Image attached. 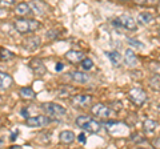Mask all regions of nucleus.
<instances>
[{
  "instance_id": "f257e3e1",
  "label": "nucleus",
  "mask_w": 160,
  "mask_h": 149,
  "mask_svg": "<svg viewBox=\"0 0 160 149\" xmlns=\"http://www.w3.org/2000/svg\"><path fill=\"white\" fill-rule=\"evenodd\" d=\"M13 27L19 33L24 35V33H33L35 31H38L42 27V24H40V22L35 20V19L20 17L13 22Z\"/></svg>"
},
{
  "instance_id": "f03ea898",
  "label": "nucleus",
  "mask_w": 160,
  "mask_h": 149,
  "mask_svg": "<svg viewBox=\"0 0 160 149\" xmlns=\"http://www.w3.org/2000/svg\"><path fill=\"white\" fill-rule=\"evenodd\" d=\"M75 124L76 127H79L80 129L86 131L88 133H98L102 128V124L99 121L93 120L89 116H86V115H82V116H78L76 120H75Z\"/></svg>"
},
{
  "instance_id": "7ed1b4c3",
  "label": "nucleus",
  "mask_w": 160,
  "mask_h": 149,
  "mask_svg": "<svg viewBox=\"0 0 160 149\" xmlns=\"http://www.w3.org/2000/svg\"><path fill=\"white\" fill-rule=\"evenodd\" d=\"M42 108L46 112V115H48V117L51 118H62L67 115V109L56 103H44Z\"/></svg>"
},
{
  "instance_id": "20e7f679",
  "label": "nucleus",
  "mask_w": 160,
  "mask_h": 149,
  "mask_svg": "<svg viewBox=\"0 0 160 149\" xmlns=\"http://www.w3.org/2000/svg\"><path fill=\"white\" fill-rule=\"evenodd\" d=\"M106 128L109 135L112 136H122V135H127L128 133V127L123 123L119 121H108L106 124Z\"/></svg>"
},
{
  "instance_id": "39448f33",
  "label": "nucleus",
  "mask_w": 160,
  "mask_h": 149,
  "mask_svg": "<svg viewBox=\"0 0 160 149\" xmlns=\"http://www.w3.org/2000/svg\"><path fill=\"white\" fill-rule=\"evenodd\" d=\"M128 97H129V100L138 107H142L148 99L146 91H144V89H140V88L131 89V91L128 92Z\"/></svg>"
},
{
  "instance_id": "423d86ee",
  "label": "nucleus",
  "mask_w": 160,
  "mask_h": 149,
  "mask_svg": "<svg viewBox=\"0 0 160 149\" xmlns=\"http://www.w3.org/2000/svg\"><path fill=\"white\" fill-rule=\"evenodd\" d=\"M51 123V117L39 115V116H28L26 118V124L29 128H43Z\"/></svg>"
},
{
  "instance_id": "0eeeda50",
  "label": "nucleus",
  "mask_w": 160,
  "mask_h": 149,
  "mask_svg": "<svg viewBox=\"0 0 160 149\" xmlns=\"http://www.w3.org/2000/svg\"><path fill=\"white\" fill-rule=\"evenodd\" d=\"M91 112L95 116L102 117V118H111L113 116V111L111 108H108L107 105H104V104H96V105H93Z\"/></svg>"
},
{
  "instance_id": "6e6552de",
  "label": "nucleus",
  "mask_w": 160,
  "mask_h": 149,
  "mask_svg": "<svg viewBox=\"0 0 160 149\" xmlns=\"http://www.w3.org/2000/svg\"><path fill=\"white\" fill-rule=\"evenodd\" d=\"M28 67L31 68V71H32L35 74H38V76H44V74L47 73V68H46L44 63L40 60V59H36V57L32 59V60L29 61Z\"/></svg>"
},
{
  "instance_id": "1a4fd4ad",
  "label": "nucleus",
  "mask_w": 160,
  "mask_h": 149,
  "mask_svg": "<svg viewBox=\"0 0 160 149\" xmlns=\"http://www.w3.org/2000/svg\"><path fill=\"white\" fill-rule=\"evenodd\" d=\"M29 6H31V8L38 15H40V16H44V15H47L48 11H49V6H48L46 2H43V0H32Z\"/></svg>"
},
{
  "instance_id": "9d476101",
  "label": "nucleus",
  "mask_w": 160,
  "mask_h": 149,
  "mask_svg": "<svg viewBox=\"0 0 160 149\" xmlns=\"http://www.w3.org/2000/svg\"><path fill=\"white\" fill-rule=\"evenodd\" d=\"M42 46V40L39 36H29L23 41V48L27 51H36Z\"/></svg>"
},
{
  "instance_id": "9b49d317",
  "label": "nucleus",
  "mask_w": 160,
  "mask_h": 149,
  "mask_svg": "<svg viewBox=\"0 0 160 149\" xmlns=\"http://www.w3.org/2000/svg\"><path fill=\"white\" fill-rule=\"evenodd\" d=\"M119 19V23H120V27L129 29V31H135L136 29V20H133L132 16L129 15H122Z\"/></svg>"
},
{
  "instance_id": "f8f14e48",
  "label": "nucleus",
  "mask_w": 160,
  "mask_h": 149,
  "mask_svg": "<svg viewBox=\"0 0 160 149\" xmlns=\"http://www.w3.org/2000/svg\"><path fill=\"white\" fill-rule=\"evenodd\" d=\"M92 101V97L88 95H75L71 99V103L73 107H88Z\"/></svg>"
},
{
  "instance_id": "ddd939ff",
  "label": "nucleus",
  "mask_w": 160,
  "mask_h": 149,
  "mask_svg": "<svg viewBox=\"0 0 160 149\" xmlns=\"http://www.w3.org/2000/svg\"><path fill=\"white\" fill-rule=\"evenodd\" d=\"M13 79L7 72H0V91H7L12 85Z\"/></svg>"
},
{
  "instance_id": "4468645a",
  "label": "nucleus",
  "mask_w": 160,
  "mask_h": 149,
  "mask_svg": "<svg viewBox=\"0 0 160 149\" xmlns=\"http://www.w3.org/2000/svg\"><path fill=\"white\" fill-rule=\"evenodd\" d=\"M75 133L72 131H62L59 133V141L64 144V145H69L75 141Z\"/></svg>"
},
{
  "instance_id": "2eb2a0df",
  "label": "nucleus",
  "mask_w": 160,
  "mask_h": 149,
  "mask_svg": "<svg viewBox=\"0 0 160 149\" xmlns=\"http://www.w3.org/2000/svg\"><path fill=\"white\" fill-rule=\"evenodd\" d=\"M124 63L128 67H136L138 65V56L131 48L127 49L126 53H124Z\"/></svg>"
},
{
  "instance_id": "dca6fc26",
  "label": "nucleus",
  "mask_w": 160,
  "mask_h": 149,
  "mask_svg": "<svg viewBox=\"0 0 160 149\" xmlns=\"http://www.w3.org/2000/svg\"><path fill=\"white\" fill-rule=\"evenodd\" d=\"M15 13L18 16H29L32 13V8L29 4L27 3H19L16 7H15Z\"/></svg>"
},
{
  "instance_id": "f3484780",
  "label": "nucleus",
  "mask_w": 160,
  "mask_h": 149,
  "mask_svg": "<svg viewBox=\"0 0 160 149\" xmlns=\"http://www.w3.org/2000/svg\"><path fill=\"white\" fill-rule=\"evenodd\" d=\"M84 57L86 56H84V52H82V51H68L66 53V59L69 60L71 63H73V64L80 63Z\"/></svg>"
},
{
  "instance_id": "a211bd4d",
  "label": "nucleus",
  "mask_w": 160,
  "mask_h": 149,
  "mask_svg": "<svg viewBox=\"0 0 160 149\" xmlns=\"http://www.w3.org/2000/svg\"><path fill=\"white\" fill-rule=\"evenodd\" d=\"M19 95H20V97H22L23 100H28V101L29 100H35V99H36V92H35L31 87H23V88H20Z\"/></svg>"
},
{
  "instance_id": "6ab92c4d",
  "label": "nucleus",
  "mask_w": 160,
  "mask_h": 149,
  "mask_svg": "<svg viewBox=\"0 0 160 149\" xmlns=\"http://www.w3.org/2000/svg\"><path fill=\"white\" fill-rule=\"evenodd\" d=\"M71 79H72L75 83H79V84H87L89 80H91V77H89L87 73L80 72V71L72 72L71 73Z\"/></svg>"
},
{
  "instance_id": "aec40b11",
  "label": "nucleus",
  "mask_w": 160,
  "mask_h": 149,
  "mask_svg": "<svg viewBox=\"0 0 160 149\" xmlns=\"http://www.w3.org/2000/svg\"><path fill=\"white\" fill-rule=\"evenodd\" d=\"M106 56L108 57V60L111 61V64L113 67H119L123 61V56L116 51H112V52H106Z\"/></svg>"
},
{
  "instance_id": "412c9836",
  "label": "nucleus",
  "mask_w": 160,
  "mask_h": 149,
  "mask_svg": "<svg viewBox=\"0 0 160 149\" xmlns=\"http://www.w3.org/2000/svg\"><path fill=\"white\" fill-rule=\"evenodd\" d=\"M153 20H155L153 15H151L149 12H140L136 17V22L139 24H142V26H148V24H151Z\"/></svg>"
},
{
  "instance_id": "4be33fe9",
  "label": "nucleus",
  "mask_w": 160,
  "mask_h": 149,
  "mask_svg": "<svg viewBox=\"0 0 160 149\" xmlns=\"http://www.w3.org/2000/svg\"><path fill=\"white\" fill-rule=\"evenodd\" d=\"M12 59H15L13 52H11L7 48L0 47V61H9V60H12Z\"/></svg>"
},
{
  "instance_id": "5701e85b",
  "label": "nucleus",
  "mask_w": 160,
  "mask_h": 149,
  "mask_svg": "<svg viewBox=\"0 0 160 149\" xmlns=\"http://www.w3.org/2000/svg\"><path fill=\"white\" fill-rule=\"evenodd\" d=\"M158 121H155V120H151V118H148V120H146L143 123V128H144V131H146L147 133H152L156 131V128H158Z\"/></svg>"
},
{
  "instance_id": "b1692460",
  "label": "nucleus",
  "mask_w": 160,
  "mask_h": 149,
  "mask_svg": "<svg viewBox=\"0 0 160 149\" xmlns=\"http://www.w3.org/2000/svg\"><path fill=\"white\" fill-rule=\"evenodd\" d=\"M149 87H151L153 91H160V76L159 74H155L149 79Z\"/></svg>"
},
{
  "instance_id": "393cba45",
  "label": "nucleus",
  "mask_w": 160,
  "mask_h": 149,
  "mask_svg": "<svg viewBox=\"0 0 160 149\" xmlns=\"http://www.w3.org/2000/svg\"><path fill=\"white\" fill-rule=\"evenodd\" d=\"M80 65H82V68L84 69V71H89V69L93 68V61L88 57H84L83 60L80 61Z\"/></svg>"
},
{
  "instance_id": "a878e982",
  "label": "nucleus",
  "mask_w": 160,
  "mask_h": 149,
  "mask_svg": "<svg viewBox=\"0 0 160 149\" xmlns=\"http://www.w3.org/2000/svg\"><path fill=\"white\" fill-rule=\"evenodd\" d=\"M128 43H129V46H131V47L138 48V49H143V48H146V46H144L143 43H140L139 40H136V39H129Z\"/></svg>"
},
{
  "instance_id": "bb28decb",
  "label": "nucleus",
  "mask_w": 160,
  "mask_h": 149,
  "mask_svg": "<svg viewBox=\"0 0 160 149\" xmlns=\"http://www.w3.org/2000/svg\"><path fill=\"white\" fill-rule=\"evenodd\" d=\"M138 4H142V6H155V4L159 3V0H135Z\"/></svg>"
},
{
  "instance_id": "cd10ccee",
  "label": "nucleus",
  "mask_w": 160,
  "mask_h": 149,
  "mask_svg": "<svg viewBox=\"0 0 160 149\" xmlns=\"http://www.w3.org/2000/svg\"><path fill=\"white\" fill-rule=\"evenodd\" d=\"M72 88H69V87H64V88H60L59 89V96H62V97H64V96H68L69 95V91H71Z\"/></svg>"
},
{
  "instance_id": "c85d7f7f",
  "label": "nucleus",
  "mask_w": 160,
  "mask_h": 149,
  "mask_svg": "<svg viewBox=\"0 0 160 149\" xmlns=\"http://www.w3.org/2000/svg\"><path fill=\"white\" fill-rule=\"evenodd\" d=\"M13 3H16V0H0V6L2 7H9Z\"/></svg>"
},
{
  "instance_id": "c756f323",
  "label": "nucleus",
  "mask_w": 160,
  "mask_h": 149,
  "mask_svg": "<svg viewBox=\"0 0 160 149\" xmlns=\"http://www.w3.org/2000/svg\"><path fill=\"white\" fill-rule=\"evenodd\" d=\"M140 137V135H132V137H131V140L133 141V142H143V141H146V138H139Z\"/></svg>"
},
{
  "instance_id": "7c9ffc66",
  "label": "nucleus",
  "mask_w": 160,
  "mask_h": 149,
  "mask_svg": "<svg viewBox=\"0 0 160 149\" xmlns=\"http://www.w3.org/2000/svg\"><path fill=\"white\" fill-rule=\"evenodd\" d=\"M78 141L82 142V144H86L87 142V138H86V133H80L78 136Z\"/></svg>"
},
{
  "instance_id": "2f4dec72",
  "label": "nucleus",
  "mask_w": 160,
  "mask_h": 149,
  "mask_svg": "<svg viewBox=\"0 0 160 149\" xmlns=\"http://www.w3.org/2000/svg\"><path fill=\"white\" fill-rule=\"evenodd\" d=\"M18 135H19V131L16 129V131H13V132L11 133V137H9V140H11V141H15V140L18 138Z\"/></svg>"
},
{
  "instance_id": "473e14b6",
  "label": "nucleus",
  "mask_w": 160,
  "mask_h": 149,
  "mask_svg": "<svg viewBox=\"0 0 160 149\" xmlns=\"http://www.w3.org/2000/svg\"><path fill=\"white\" fill-rule=\"evenodd\" d=\"M63 68H64V65H63V63H56V67H55V69H56V72H60V71H63Z\"/></svg>"
},
{
  "instance_id": "72a5a7b5",
  "label": "nucleus",
  "mask_w": 160,
  "mask_h": 149,
  "mask_svg": "<svg viewBox=\"0 0 160 149\" xmlns=\"http://www.w3.org/2000/svg\"><path fill=\"white\" fill-rule=\"evenodd\" d=\"M22 115H23V117H26V118L28 117V109L27 108H23L22 109Z\"/></svg>"
},
{
  "instance_id": "f704fd0d",
  "label": "nucleus",
  "mask_w": 160,
  "mask_h": 149,
  "mask_svg": "<svg viewBox=\"0 0 160 149\" xmlns=\"http://www.w3.org/2000/svg\"><path fill=\"white\" fill-rule=\"evenodd\" d=\"M20 148H22L20 145H13V147H11V149H20Z\"/></svg>"
},
{
  "instance_id": "c9c22d12",
  "label": "nucleus",
  "mask_w": 160,
  "mask_h": 149,
  "mask_svg": "<svg viewBox=\"0 0 160 149\" xmlns=\"http://www.w3.org/2000/svg\"><path fill=\"white\" fill-rule=\"evenodd\" d=\"M4 145V140H3V138H0V148H2Z\"/></svg>"
},
{
  "instance_id": "e433bc0d",
  "label": "nucleus",
  "mask_w": 160,
  "mask_h": 149,
  "mask_svg": "<svg viewBox=\"0 0 160 149\" xmlns=\"http://www.w3.org/2000/svg\"><path fill=\"white\" fill-rule=\"evenodd\" d=\"M155 145H156V147H159V148H160V141H155Z\"/></svg>"
},
{
  "instance_id": "4c0bfd02",
  "label": "nucleus",
  "mask_w": 160,
  "mask_h": 149,
  "mask_svg": "<svg viewBox=\"0 0 160 149\" xmlns=\"http://www.w3.org/2000/svg\"><path fill=\"white\" fill-rule=\"evenodd\" d=\"M0 125H2V120H0Z\"/></svg>"
},
{
  "instance_id": "58836bf2",
  "label": "nucleus",
  "mask_w": 160,
  "mask_h": 149,
  "mask_svg": "<svg viewBox=\"0 0 160 149\" xmlns=\"http://www.w3.org/2000/svg\"><path fill=\"white\" fill-rule=\"evenodd\" d=\"M159 111H160V105H159Z\"/></svg>"
},
{
  "instance_id": "ea45409f",
  "label": "nucleus",
  "mask_w": 160,
  "mask_h": 149,
  "mask_svg": "<svg viewBox=\"0 0 160 149\" xmlns=\"http://www.w3.org/2000/svg\"><path fill=\"white\" fill-rule=\"evenodd\" d=\"M124 2H127V0H124Z\"/></svg>"
},
{
  "instance_id": "a19ab883",
  "label": "nucleus",
  "mask_w": 160,
  "mask_h": 149,
  "mask_svg": "<svg viewBox=\"0 0 160 149\" xmlns=\"http://www.w3.org/2000/svg\"><path fill=\"white\" fill-rule=\"evenodd\" d=\"M159 32H160V31H159Z\"/></svg>"
}]
</instances>
